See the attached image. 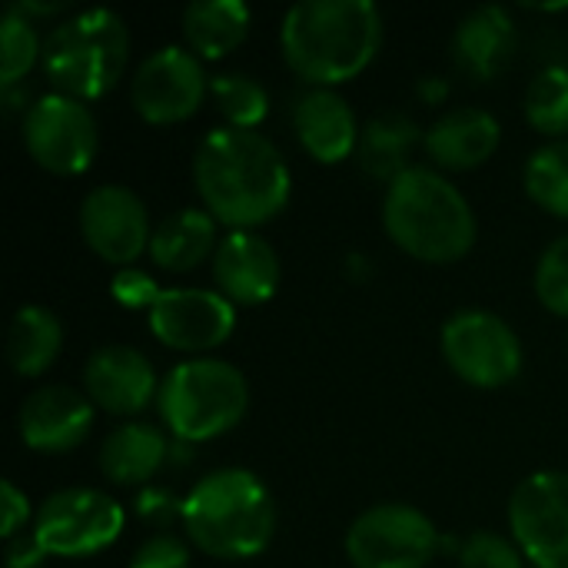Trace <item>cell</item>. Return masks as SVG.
I'll list each match as a JSON object with an SVG mask.
<instances>
[{"mask_svg": "<svg viewBox=\"0 0 568 568\" xmlns=\"http://www.w3.org/2000/svg\"><path fill=\"white\" fill-rule=\"evenodd\" d=\"M193 183L206 213L233 233L280 216L293 190L283 153L263 133L233 126L203 136L193 156Z\"/></svg>", "mask_w": 568, "mask_h": 568, "instance_id": "1", "label": "cell"}, {"mask_svg": "<svg viewBox=\"0 0 568 568\" xmlns=\"http://www.w3.org/2000/svg\"><path fill=\"white\" fill-rule=\"evenodd\" d=\"M379 43L383 13L373 0H306L286 10L280 27L286 67L313 87L359 77L376 60Z\"/></svg>", "mask_w": 568, "mask_h": 568, "instance_id": "2", "label": "cell"}, {"mask_svg": "<svg viewBox=\"0 0 568 568\" xmlns=\"http://www.w3.org/2000/svg\"><path fill=\"white\" fill-rule=\"evenodd\" d=\"M383 226L399 250L423 263H456L476 243L469 200L443 173L426 166H409L389 183Z\"/></svg>", "mask_w": 568, "mask_h": 568, "instance_id": "3", "label": "cell"}, {"mask_svg": "<svg viewBox=\"0 0 568 568\" xmlns=\"http://www.w3.org/2000/svg\"><path fill=\"white\" fill-rule=\"evenodd\" d=\"M183 526L190 542L213 559H253L276 532V506L250 469H216L186 496Z\"/></svg>", "mask_w": 568, "mask_h": 568, "instance_id": "4", "label": "cell"}, {"mask_svg": "<svg viewBox=\"0 0 568 568\" xmlns=\"http://www.w3.org/2000/svg\"><path fill=\"white\" fill-rule=\"evenodd\" d=\"M130 60V30L113 10H83L57 23L43 40V73L57 93L100 100L110 93Z\"/></svg>", "mask_w": 568, "mask_h": 568, "instance_id": "5", "label": "cell"}, {"mask_svg": "<svg viewBox=\"0 0 568 568\" xmlns=\"http://www.w3.org/2000/svg\"><path fill=\"white\" fill-rule=\"evenodd\" d=\"M160 416L183 443H206L246 416L250 386L233 363L223 359H186L173 366L160 383Z\"/></svg>", "mask_w": 568, "mask_h": 568, "instance_id": "6", "label": "cell"}, {"mask_svg": "<svg viewBox=\"0 0 568 568\" xmlns=\"http://www.w3.org/2000/svg\"><path fill=\"white\" fill-rule=\"evenodd\" d=\"M123 532V509L97 489H63L47 496L33 516L30 539L43 556L87 559L113 546Z\"/></svg>", "mask_w": 568, "mask_h": 568, "instance_id": "7", "label": "cell"}, {"mask_svg": "<svg viewBox=\"0 0 568 568\" xmlns=\"http://www.w3.org/2000/svg\"><path fill=\"white\" fill-rule=\"evenodd\" d=\"M449 369L479 389H499L523 373V343L506 320L486 310L449 316L439 336Z\"/></svg>", "mask_w": 568, "mask_h": 568, "instance_id": "8", "label": "cell"}, {"mask_svg": "<svg viewBox=\"0 0 568 568\" xmlns=\"http://www.w3.org/2000/svg\"><path fill=\"white\" fill-rule=\"evenodd\" d=\"M436 552V526L406 503L373 506L346 532V556L356 568H426Z\"/></svg>", "mask_w": 568, "mask_h": 568, "instance_id": "9", "label": "cell"}, {"mask_svg": "<svg viewBox=\"0 0 568 568\" xmlns=\"http://www.w3.org/2000/svg\"><path fill=\"white\" fill-rule=\"evenodd\" d=\"M23 143L37 166L57 176L83 173L100 146L97 120L83 100L47 93L40 97L23 120Z\"/></svg>", "mask_w": 568, "mask_h": 568, "instance_id": "10", "label": "cell"}, {"mask_svg": "<svg viewBox=\"0 0 568 568\" xmlns=\"http://www.w3.org/2000/svg\"><path fill=\"white\" fill-rule=\"evenodd\" d=\"M509 529L536 568H568V473L546 469L523 479L509 503Z\"/></svg>", "mask_w": 568, "mask_h": 568, "instance_id": "11", "label": "cell"}, {"mask_svg": "<svg viewBox=\"0 0 568 568\" xmlns=\"http://www.w3.org/2000/svg\"><path fill=\"white\" fill-rule=\"evenodd\" d=\"M206 90L210 80L196 53H190L186 47H163L153 50L136 67L130 83V100L146 123L170 126L190 120L203 106Z\"/></svg>", "mask_w": 568, "mask_h": 568, "instance_id": "12", "label": "cell"}, {"mask_svg": "<svg viewBox=\"0 0 568 568\" xmlns=\"http://www.w3.org/2000/svg\"><path fill=\"white\" fill-rule=\"evenodd\" d=\"M146 316L150 333L176 353L216 349L236 326V306L213 290H163Z\"/></svg>", "mask_w": 568, "mask_h": 568, "instance_id": "13", "label": "cell"}, {"mask_svg": "<svg viewBox=\"0 0 568 568\" xmlns=\"http://www.w3.org/2000/svg\"><path fill=\"white\" fill-rule=\"evenodd\" d=\"M80 233H83V243L103 263H113L123 270L143 250H150V236H153L143 200L120 183L97 186L83 196Z\"/></svg>", "mask_w": 568, "mask_h": 568, "instance_id": "14", "label": "cell"}, {"mask_svg": "<svg viewBox=\"0 0 568 568\" xmlns=\"http://www.w3.org/2000/svg\"><path fill=\"white\" fill-rule=\"evenodd\" d=\"M83 396L113 416L143 413L156 396V373L153 363L130 346H103L87 359L83 369Z\"/></svg>", "mask_w": 568, "mask_h": 568, "instance_id": "15", "label": "cell"}, {"mask_svg": "<svg viewBox=\"0 0 568 568\" xmlns=\"http://www.w3.org/2000/svg\"><path fill=\"white\" fill-rule=\"evenodd\" d=\"M213 280L233 306H260L280 286V256L253 230H236L213 253Z\"/></svg>", "mask_w": 568, "mask_h": 568, "instance_id": "16", "label": "cell"}, {"mask_svg": "<svg viewBox=\"0 0 568 568\" xmlns=\"http://www.w3.org/2000/svg\"><path fill=\"white\" fill-rule=\"evenodd\" d=\"M17 426L33 453H70L93 426V403L70 386H43L27 396Z\"/></svg>", "mask_w": 568, "mask_h": 568, "instance_id": "17", "label": "cell"}, {"mask_svg": "<svg viewBox=\"0 0 568 568\" xmlns=\"http://www.w3.org/2000/svg\"><path fill=\"white\" fill-rule=\"evenodd\" d=\"M293 130H296L303 150L316 163H326V166L346 160L356 150L359 133H363L356 126V116H353L349 103L329 87H313L296 100Z\"/></svg>", "mask_w": 568, "mask_h": 568, "instance_id": "18", "label": "cell"}, {"mask_svg": "<svg viewBox=\"0 0 568 568\" xmlns=\"http://www.w3.org/2000/svg\"><path fill=\"white\" fill-rule=\"evenodd\" d=\"M499 120L486 110L463 106L439 116L426 133V153L443 170H476L499 150Z\"/></svg>", "mask_w": 568, "mask_h": 568, "instance_id": "19", "label": "cell"}, {"mask_svg": "<svg viewBox=\"0 0 568 568\" xmlns=\"http://www.w3.org/2000/svg\"><path fill=\"white\" fill-rule=\"evenodd\" d=\"M453 53L456 63L476 77V80H493L499 77L513 53H516V23L503 7H479L473 10L453 37Z\"/></svg>", "mask_w": 568, "mask_h": 568, "instance_id": "20", "label": "cell"}, {"mask_svg": "<svg viewBox=\"0 0 568 568\" xmlns=\"http://www.w3.org/2000/svg\"><path fill=\"white\" fill-rule=\"evenodd\" d=\"M216 220L206 210H176L150 236V260L166 273H190L216 253Z\"/></svg>", "mask_w": 568, "mask_h": 568, "instance_id": "21", "label": "cell"}, {"mask_svg": "<svg viewBox=\"0 0 568 568\" xmlns=\"http://www.w3.org/2000/svg\"><path fill=\"white\" fill-rule=\"evenodd\" d=\"M166 463V439L156 426L126 423L116 426L100 446V469L116 486H136L156 476Z\"/></svg>", "mask_w": 568, "mask_h": 568, "instance_id": "22", "label": "cell"}, {"mask_svg": "<svg viewBox=\"0 0 568 568\" xmlns=\"http://www.w3.org/2000/svg\"><path fill=\"white\" fill-rule=\"evenodd\" d=\"M250 33V7L243 0H200L183 10L186 47L206 60L233 53Z\"/></svg>", "mask_w": 568, "mask_h": 568, "instance_id": "23", "label": "cell"}, {"mask_svg": "<svg viewBox=\"0 0 568 568\" xmlns=\"http://www.w3.org/2000/svg\"><path fill=\"white\" fill-rule=\"evenodd\" d=\"M419 143V126L409 116H376L363 126L359 143H356V156L363 173H369L373 180H386L393 183L396 176H403L409 170V156Z\"/></svg>", "mask_w": 568, "mask_h": 568, "instance_id": "24", "label": "cell"}, {"mask_svg": "<svg viewBox=\"0 0 568 568\" xmlns=\"http://www.w3.org/2000/svg\"><path fill=\"white\" fill-rule=\"evenodd\" d=\"M63 346L60 320L47 306H20L7 333V356L20 376H40L53 366Z\"/></svg>", "mask_w": 568, "mask_h": 568, "instance_id": "25", "label": "cell"}, {"mask_svg": "<svg viewBox=\"0 0 568 568\" xmlns=\"http://www.w3.org/2000/svg\"><path fill=\"white\" fill-rule=\"evenodd\" d=\"M526 193L546 213L568 220V140L546 143L529 156Z\"/></svg>", "mask_w": 568, "mask_h": 568, "instance_id": "26", "label": "cell"}, {"mask_svg": "<svg viewBox=\"0 0 568 568\" xmlns=\"http://www.w3.org/2000/svg\"><path fill=\"white\" fill-rule=\"evenodd\" d=\"M210 90H213V100H216L226 126H233V130H256L266 120V113H270V93H266V87L256 83L246 73L213 77Z\"/></svg>", "mask_w": 568, "mask_h": 568, "instance_id": "27", "label": "cell"}, {"mask_svg": "<svg viewBox=\"0 0 568 568\" xmlns=\"http://www.w3.org/2000/svg\"><path fill=\"white\" fill-rule=\"evenodd\" d=\"M526 120L532 130L546 136H566L568 133V70L566 67H546L529 93H526Z\"/></svg>", "mask_w": 568, "mask_h": 568, "instance_id": "28", "label": "cell"}, {"mask_svg": "<svg viewBox=\"0 0 568 568\" xmlns=\"http://www.w3.org/2000/svg\"><path fill=\"white\" fill-rule=\"evenodd\" d=\"M40 57H43V43L33 30V20H27L10 7L0 27V83L13 87L20 77L30 73V67Z\"/></svg>", "mask_w": 568, "mask_h": 568, "instance_id": "29", "label": "cell"}, {"mask_svg": "<svg viewBox=\"0 0 568 568\" xmlns=\"http://www.w3.org/2000/svg\"><path fill=\"white\" fill-rule=\"evenodd\" d=\"M536 296L549 313L568 320V236H559L542 253L536 266Z\"/></svg>", "mask_w": 568, "mask_h": 568, "instance_id": "30", "label": "cell"}, {"mask_svg": "<svg viewBox=\"0 0 568 568\" xmlns=\"http://www.w3.org/2000/svg\"><path fill=\"white\" fill-rule=\"evenodd\" d=\"M523 549L496 532H476L459 549L463 568H523Z\"/></svg>", "mask_w": 568, "mask_h": 568, "instance_id": "31", "label": "cell"}, {"mask_svg": "<svg viewBox=\"0 0 568 568\" xmlns=\"http://www.w3.org/2000/svg\"><path fill=\"white\" fill-rule=\"evenodd\" d=\"M110 293H113V300H116L120 306H126V310H146V313H150L163 290L156 286V280H153L150 273L136 270V266H126V270H120V273L113 276Z\"/></svg>", "mask_w": 568, "mask_h": 568, "instance_id": "32", "label": "cell"}, {"mask_svg": "<svg viewBox=\"0 0 568 568\" xmlns=\"http://www.w3.org/2000/svg\"><path fill=\"white\" fill-rule=\"evenodd\" d=\"M130 568H190V552L176 536H153L133 552Z\"/></svg>", "mask_w": 568, "mask_h": 568, "instance_id": "33", "label": "cell"}, {"mask_svg": "<svg viewBox=\"0 0 568 568\" xmlns=\"http://www.w3.org/2000/svg\"><path fill=\"white\" fill-rule=\"evenodd\" d=\"M0 503H3V536L7 539H17V532L30 519V499L10 479H3L0 483Z\"/></svg>", "mask_w": 568, "mask_h": 568, "instance_id": "34", "label": "cell"}, {"mask_svg": "<svg viewBox=\"0 0 568 568\" xmlns=\"http://www.w3.org/2000/svg\"><path fill=\"white\" fill-rule=\"evenodd\" d=\"M47 556L37 549V542L33 539H23V542H10V549H7V566L10 568H37L43 562Z\"/></svg>", "mask_w": 568, "mask_h": 568, "instance_id": "35", "label": "cell"}, {"mask_svg": "<svg viewBox=\"0 0 568 568\" xmlns=\"http://www.w3.org/2000/svg\"><path fill=\"white\" fill-rule=\"evenodd\" d=\"M443 90H446V87H443V80H439V77H433V80H426V83L419 87V93H423L426 100H439V97H443Z\"/></svg>", "mask_w": 568, "mask_h": 568, "instance_id": "36", "label": "cell"}]
</instances>
